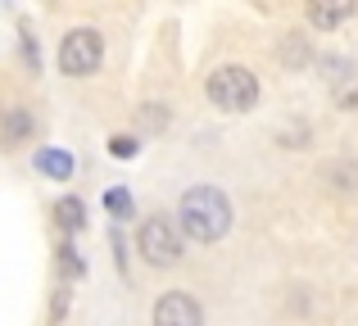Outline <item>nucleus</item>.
Segmentation results:
<instances>
[{"label":"nucleus","mask_w":358,"mask_h":326,"mask_svg":"<svg viewBox=\"0 0 358 326\" xmlns=\"http://www.w3.org/2000/svg\"><path fill=\"white\" fill-rule=\"evenodd\" d=\"M231 222H236L231 200L209 181L182 191V200H177V227H182V236L195 240V245H218L231 231Z\"/></svg>","instance_id":"obj_1"},{"label":"nucleus","mask_w":358,"mask_h":326,"mask_svg":"<svg viewBox=\"0 0 358 326\" xmlns=\"http://www.w3.org/2000/svg\"><path fill=\"white\" fill-rule=\"evenodd\" d=\"M263 87H259V73L245 68V64H218V68L204 77V100L222 114H250L259 105Z\"/></svg>","instance_id":"obj_2"},{"label":"nucleus","mask_w":358,"mask_h":326,"mask_svg":"<svg viewBox=\"0 0 358 326\" xmlns=\"http://www.w3.org/2000/svg\"><path fill=\"white\" fill-rule=\"evenodd\" d=\"M131 249L141 254V263H145L150 272H168V267L182 263V227H177L168 213H150V218L136 222Z\"/></svg>","instance_id":"obj_3"},{"label":"nucleus","mask_w":358,"mask_h":326,"mask_svg":"<svg viewBox=\"0 0 358 326\" xmlns=\"http://www.w3.org/2000/svg\"><path fill=\"white\" fill-rule=\"evenodd\" d=\"M55 64H59L64 77H96L100 64H105V36H100V27H69V32L59 36V50H55Z\"/></svg>","instance_id":"obj_4"},{"label":"nucleus","mask_w":358,"mask_h":326,"mask_svg":"<svg viewBox=\"0 0 358 326\" xmlns=\"http://www.w3.org/2000/svg\"><path fill=\"white\" fill-rule=\"evenodd\" d=\"M150 326H204V309L191 290H164L155 299Z\"/></svg>","instance_id":"obj_5"},{"label":"nucleus","mask_w":358,"mask_h":326,"mask_svg":"<svg viewBox=\"0 0 358 326\" xmlns=\"http://www.w3.org/2000/svg\"><path fill=\"white\" fill-rule=\"evenodd\" d=\"M32 136H36V118H32V109L18 105V100H9V105L0 100V150L14 154V150H23Z\"/></svg>","instance_id":"obj_6"},{"label":"nucleus","mask_w":358,"mask_h":326,"mask_svg":"<svg viewBox=\"0 0 358 326\" xmlns=\"http://www.w3.org/2000/svg\"><path fill=\"white\" fill-rule=\"evenodd\" d=\"M358 0H304V18L313 32H336L341 23H350Z\"/></svg>","instance_id":"obj_7"},{"label":"nucleus","mask_w":358,"mask_h":326,"mask_svg":"<svg viewBox=\"0 0 358 326\" xmlns=\"http://www.w3.org/2000/svg\"><path fill=\"white\" fill-rule=\"evenodd\" d=\"M32 168L45 181H73V177H78V159H73V150H64V145H41V150L32 154Z\"/></svg>","instance_id":"obj_8"},{"label":"nucleus","mask_w":358,"mask_h":326,"mask_svg":"<svg viewBox=\"0 0 358 326\" xmlns=\"http://www.w3.org/2000/svg\"><path fill=\"white\" fill-rule=\"evenodd\" d=\"M277 59H281L286 73H304L308 64H317V54H313V41H308L304 32H286L281 45H277Z\"/></svg>","instance_id":"obj_9"},{"label":"nucleus","mask_w":358,"mask_h":326,"mask_svg":"<svg viewBox=\"0 0 358 326\" xmlns=\"http://www.w3.org/2000/svg\"><path fill=\"white\" fill-rule=\"evenodd\" d=\"M55 276H59V281H73V286L87 276V258H82V249H78L73 236H59V245H55Z\"/></svg>","instance_id":"obj_10"},{"label":"nucleus","mask_w":358,"mask_h":326,"mask_svg":"<svg viewBox=\"0 0 358 326\" xmlns=\"http://www.w3.org/2000/svg\"><path fill=\"white\" fill-rule=\"evenodd\" d=\"M50 218H55V227H59V236H78V231H87V204H82L78 195H59Z\"/></svg>","instance_id":"obj_11"},{"label":"nucleus","mask_w":358,"mask_h":326,"mask_svg":"<svg viewBox=\"0 0 358 326\" xmlns=\"http://www.w3.org/2000/svg\"><path fill=\"white\" fill-rule=\"evenodd\" d=\"M322 181L336 186V191H345V195L358 191V163L354 159H331V163L322 168Z\"/></svg>","instance_id":"obj_12"},{"label":"nucleus","mask_w":358,"mask_h":326,"mask_svg":"<svg viewBox=\"0 0 358 326\" xmlns=\"http://www.w3.org/2000/svg\"><path fill=\"white\" fill-rule=\"evenodd\" d=\"M105 213H109V222H131L136 218V200H131L127 186H109L105 191Z\"/></svg>","instance_id":"obj_13"},{"label":"nucleus","mask_w":358,"mask_h":326,"mask_svg":"<svg viewBox=\"0 0 358 326\" xmlns=\"http://www.w3.org/2000/svg\"><path fill=\"white\" fill-rule=\"evenodd\" d=\"M168 123H173V114H168V105H159V100H145V105L136 109V127L150 132V136L168 132Z\"/></svg>","instance_id":"obj_14"},{"label":"nucleus","mask_w":358,"mask_h":326,"mask_svg":"<svg viewBox=\"0 0 358 326\" xmlns=\"http://www.w3.org/2000/svg\"><path fill=\"white\" fill-rule=\"evenodd\" d=\"M317 68H322V77L331 82V91H341L345 82H354V59H345V54H322Z\"/></svg>","instance_id":"obj_15"},{"label":"nucleus","mask_w":358,"mask_h":326,"mask_svg":"<svg viewBox=\"0 0 358 326\" xmlns=\"http://www.w3.org/2000/svg\"><path fill=\"white\" fill-rule=\"evenodd\" d=\"M18 54H23V68L41 77V68H45V59H41V41L32 36V27H27V23H18Z\"/></svg>","instance_id":"obj_16"},{"label":"nucleus","mask_w":358,"mask_h":326,"mask_svg":"<svg viewBox=\"0 0 358 326\" xmlns=\"http://www.w3.org/2000/svg\"><path fill=\"white\" fill-rule=\"evenodd\" d=\"M105 150H109V159H118V163H131L141 154V136L136 132H114L105 141Z\"/></svg>","instance_id":"obj_17"},{"label":"nucleus","mask_w":358,"mask_h":326,"mask_svg":"<svg viewBox=\"0 0 358 326\" xmlns=\"http://www.w3.org/2000/svg\"><path fill=\"white\" fill-rule=\"evenodd\" d=\"M69 304H73V281H59V276H55V295H50V326H64V318H69Z\"/></svg>","instance_id":"obj_18"},{"label":"nucleus","mask_w":358,"mask_h":326,"mask_svg":"<svg viewBox=\"0 0 358 326\" xmlns=\"http://www.w3.org/2000/svg\"><path fill=\"white\" fill-rule=\"evenodd\" d=\"M109 254H114V267L127 276V236H122V222H109Z\"/></svg>","instance_id":"obj_19"},{"label":"nucleus","mask_w":358,"mask_h":326,"mask_svg":"<svg viewBox=\"0 0 358 326\" xmlns=\"http://www.w3.org/2000/svg\"><path fill=\"white\" fill-rule=\"evenodd\" d=\"M341 109H345V114H354V109H358V87L354 91H341Z\"/></svg>","instance_id":"obj_20"}]
</instances>
